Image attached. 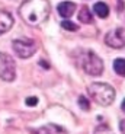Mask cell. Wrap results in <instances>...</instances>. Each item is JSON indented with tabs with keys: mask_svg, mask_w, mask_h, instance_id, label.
<instances>
[{
	"mask_svg": "<svg viewBox=\"0 0 125 134\" xmlns=\"http://www.w3.org/2000/svg\"><path fill=\"white\" fill-rule=\"evenodd\" d=\"M106 45L112 48H122L125 47V29L124 28H115V29L109 31L105 37Z\"/></svg>",
	"mask_w": 125,
	"mask_h": 134,
	"instance_id": "obj_6",
	"label": "cell"
},
{
	"mask_svg": "<svg viewBox=\"0 0 125 134\" xmlns=\"http://www.w3.org/2000/svg\"><path fill=\"white\" fill-rule=\"evenodd\" d=\"M12 47L19 58H29L37 53L38 45L31 38H17V40H13Z\"/></svg>",
	"mask_w": 125,
	"mask_h": 134,
	"instance_id": "obj_4",
	"label": "cell"
},
{
	"mask_svg": "<svg viewBox=\"0 0 125 134\" xmlns=\"http://www.w3.org/2000/svg\"><path fill=\"white\" fill-rule=\"evenodd\" d=\"M37 134H67V130L55 124H47L37 130Z\"/></svg>",
	"mask_w": 125,
	"mask_h": 134,
	"instance_id": "obj_9",
	"label": "cell"
},
{
	"mask_svg": "<svg viewBox=\"0 0 125 134\" xmlns=\"http://www.w3.org/2000/svg\"><path fill=\"white\" fill-rule=\"evenodd\" d=\"M79 20H80L81 24H92V20H93V16H92L90 10L87 7H81L80 12H79Z\"/></svg>",
	"mask_w": 125,
	"mask_h": 134,
	"instance_id": "obj_11",
	"label": "cell"
},
{
	"mask_svg": "<svg viewBox=\"0 0 125 134\" xmlns=\"http://www.w3.org/2000/svg\"><path fill=\"white\" fill-rule=\"evenodd\" d=\"M13 26V16L7 10H0V35L6 34Z\"/></svg>",
	"mask_w": 125,
	"mask_h": 134,
	"instance_id": "obj_7",
	"label": "cell"
},
{
	"mask_svg": "<svg viewBox=\"0 0 125 134\" xmlns=\"http://www.w3.org/2000/svg\"><path fill=\"white\" fill-rule=\"evenodd\" d=\"M79 105L83 111H89L90 109V104H89V100L86 99V96H80L79 98Z\"/></svg>",
	"mask_w": 125,
	"mask_h": 134,
	"instance_id": "obj_15",
	"label": "cell"
},
{
	"mask_svg": "<svg viewBox=\"0 0 125 134\" xmlns=\"http://www.w3.org/2000/svg\"><path fill=\"white\" fill-rule=\"evenodd\" d=\"M93 10H95V13L98 15L99 18H106L109 15V7L106 3H103V2H98V3L93 6Z\"/></svg>",
	"mask_w": 125,
	"mask_h": 134,
	"instance_id": "obj_10",
	"label": "cell"
},
{
	"mask_svg": "<svg viewBox=\"0 0 125 134\" xmlns=\"http://www.w3.org/2000/svg\"><path fill=\"white\" fill-rule=\"evenodd\" d=\"M119 130H121L122 134H125V120H121V122H119Z\"/></svg>",
	"mask_w": 125,
	"mask_h": 134,
	"instance_id": "obj_17",
	"label": "cell"
},
{
	"mask_svg": "<svg viewBox=\"0 0 125 134\" xmlns=\"http://www.w3.org/2000/svg\"><path fill=\"white\" fill-rule=\"evenodd\" d=\"M114 70L119 76H125V58H116L114 61Z\"/></svg>",
	"mask_w": 125,
	"mask_h": 134,
	"instance_id": "obj_12",
	"label": "cell"
},
{
	"mask_svg": "<svg viewBox=\"0 0 125 134\" xmlns=\"http://www.w3.org/2000/svg\"><path fill=\"white\" fill-rule=\"evenodd\" d=\"M25 104H26L28 107H35V105L38 104V98H35V96H29V98H26Z\"/></svg>",
	"mask_w": 125,
	"mask_h": 134,
	"instance_id": "obj_16",
	"label": "cell"
},
{
	"mask_svg": "<svg viewBox=\"0 0 125 134\" xmlns=\"http://www.w3.org/2000/svg\"><path fill=\"white\" fill-rule=\"evenodd\" d=\"M81 69L89 76H100L103 71V61L93 51H86L81 57Z\"/></svg>",
	"mask_w": 125,
	"mask_h": 134,
	"instance_id": "obj_3",
	"label": "cell"
},
{
	"mask_svg": "<svg viewBox=\"0 0 125 134\" xmlns=\"http://www.w3.org/2000/svg\"><path fill=\"white\" fill-rule=\"evenodd\" d=\"M87 93L96 104L102 105V107H109L115 100V89L111 85L102 83V82L89 85Z\"/></svg>",
	"mask_w": 125,
	"mask_h": 134,
	"instance_id": "obj_2",
	"label": "cell"
},
{
	"mask_svg": "<svg viewBox=\"0 0 125 134\" xmlns=\"http://www.w3.org/2000/svg\"><path fill=\"white\" fill-rule=\"evenodd\" d=\"M57 10H58V13H60V16H63V18H70L71 15L74 13L76 4L73 3V2H63V3H60V4L57 6Z\"/></svg>",
	"mask_w": 125,
	"mask_h": 134,
	"instance_id": "obj_8",
	"label": "cell"
},
{
	"mask_svg": "<svg viewBox=\"0 0 125 134\" xmlns=\"http://www.w3.org/2000/svg\"><path fill=\"white\" fill-rule=\"evenodd\" d=\"M51 6L48 0H25L19 6V16L31 26H38L48 19Z\"/></svg>",
	"mask_w": 125,
	"mask_h": 134,
	"instance_id": "obj_1",
	"label": "cell"
},
{
	"mask_svg": "<svg viewBox=\"0 0 125 134\" xmlns=\"http://www.w3.org/2000/svg\"><path fill=\"white\" fill-rule=\"evenodd\" d=\"M93 134H115V133L109 128V125L100 124V125H98V127H96V130H95V133H93Z\"/></svg>",
	"mask_w": 125,
	"mask_h": 134,
	"instance_id": "obj_13",
	"label": "cell"
},
{
	"mask_svg": "<svg viewBox=\"0 0 125 134\" xmlns=\"http://www.w3.org/2000/svg\"><path fill=\"white\" fill-rule=\"evenodd\" d=\"M16 77L15 60L6 53H0V79L4 82H13Z\"/></svg>",
	"mask_w": 125,
	"mask_h": 134,
	"instance_id": "obj_5",
	"label": "cell"
},
{
	"mask_svg": "<svg viewBox=\"0 0 125 134\" xmlns=\"http://www.w3.org/2000/svg\"><path fill=\"white\" fill-rule=\"evenodd\" d=\"M61 26L64 28L66 31H77L79 29V26L74 22H71V20H63L61 22Z\"/></svg>",
	"mask_w": 125,
	"mask_h": 134,
	"instance_id": "obj_14",
	"label": "cell"
},
{
	"mask_svg": "<svg viewBox=\"0 0 125 134\" xmlns=\"http://www.w3.org/2000/svg\"><path fill=\"white\" fill-rule=\"evenodd\" d=\"M121 108H122V111H124V112H125V99L122 100V105H121Z\"/></svg>",
	"mask_w": 125,
	"mask_h": 134,
	"instance_id": "obj_18",
	"label": "cell"
}]
</instances>
